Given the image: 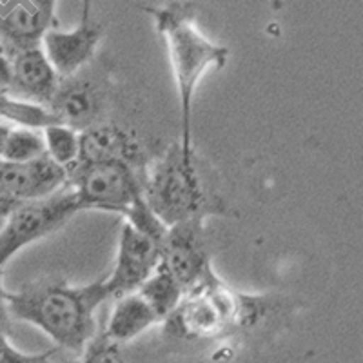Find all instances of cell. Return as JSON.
Listing matches in <instances>:
<instances>
[{
	"label": "cell",
	"mask_w": 363,
	"mask_h": 363,
	"mask_svg": "<svg viewBox=\"0 0 363 363\" xmlns=\"http://www.w3.org/2000/svg\"><path fill=\"white\" fill-rule=\"evenodd\" d=\"M109 298L106 278L86 285L45 278L8 291V309L9 316L35 325L58 347L82 354L99 333L96 311Z\"/></svg>",
	"instance_id": "cell-1"
},
{
	"label": "cell",
	"mask_w": 363,
	"mask_h": 363,
	"mask_svg": "<svg viewBox=\"0 0 363 363\" xmlns=\"http://www.w3.org/2000/svg\"><path fill=\"white\" fill-rule=\"evenodd\" d=\"M144 11L153 18L155 28L165 40L169 55L180 104L182 149L186 153H194L191 138L194 91L207 71H218L225 66L231 51L225 45L211 42L200 31L193 4L169 2L162 6H145Z\"/></svg>",
	"instance_id": "cell-2"
},
{
	"label": "cell",
	"mask_w": 363,
	"mask_h": 363,
	"mask_svg": "<svg viewBox=\"0 0 363 363\" xmlns=\"http://www.w3.org/2000/svg\"><path fill=\"white\" fill-rule=\"evenodd\" d=\"M142 180L145 202L165 227L223 213L222 199L203 177L196 151L186 153L180 142L147 164Z\"/></svg>",
	"instance_id": "cell-3"
},
{
	"label": "cell",
	"mask_w": 363,
	"mask_h": 363,
	"mask_svg": "<svg viewBox=\"0 0 363 363\" xmlns=\"http://www.w3.org/2000/svg\"><path fill=\"white\" fill-rule=\"evenodd\" d=\"M269 296H251L227 287L218 277L184 294L164 320V333L184 342H206L258 325L272 309Z\"/></svg>",
	"instance_id": "cell-4"
},
{
	"label": "cell",
	"mask_w": 363,
	"mask_h": 363,
	"mask_svg": "<svg viewBox=\"0 0 363 363\" xmlns=\"http://www.w3.org/2000/svg\"><path fill=\"white\" fill-rule=\"evenodd\" d=\"M144 173L120 162L77 164L67 169V187L79 199L80 209L118 213L135 229L162 244L167 227L149 209L144 194Z\"/></svg>",
	"instance_id": "cell-5"
},
{
	"label": "cell",
	"mask_w": 363,
	"mask_h": 363,
	"mask_svg": "<svg viewBox=\"0 0 363 363\" xmlns=\"http://www.w3.org/2000/svg\"><path fill=\"white\" fill-rule=\"evenodd\" d=\"M79 211L82 209L71 187L50 199L18 203L0 229V267L4 269L21 249L58 231Z\"/></svg>",
	"instance_id": "cell-6"
},
{
	"label": "cell",
	"mask_w": 363,
	"mask_h": 363,
	"mask_svg": "<svg viewBox=\"0 0 363 363\" xmlns=\"http://www.w3.org/2000/svg\"><path fill=\"white\" fill-rule=\"evenodd\" d=\"M160 265L173 274L186 294L218 277L211 265L203 222H184L167 227L162 242Z\"/></svg>",
	"instance_id": "cell-7"
},
{
	"label": "cell",
	"mask_w": 363,
	"mask_h": 363,
	"mask_svg": "<svg viewBox=\"0 0 363 363\" xmlns=\"http://www.w3.org/2000/svg\"><path fill=\"white\" fill-rule=\"evenodd\" d=\"M162 244L124 222L113 272L106 278L113 300L136 293L160 267Z\"/></svg>",
	"instance_id": "cell-8"
},
{
	"label": "cell",
	"mask_w": 363,
	"mask_h": 363,
	"mask_svg": "<svg viewBox=\"0 0 363 363\" xmlns=\"http://www.w3.org/2000/svg\"><path fill=\"white\" fill-rule=\"evenodd\" d=\"M55 0L0 2V42L11 57L42 48L45 35L58 28Z\"/></svg>",
	"instance_id": "cell-9"
},
{
	"label": "cell",
	"mask_w": 363,
	"mask_h": 363,
	"mask_svg": "<svg viewBox=\"0 0 363 363\" xmlns=\"http://www.w3.org/2000/svg\"><path fill=\"white\" fill-rule=\"evenodd\" d=\"M102 37L104 26L91 17V2H84L79 26L69 31L58 28L51 29L42 42V50L50 58L58 77L71 79L95 57Z\"/></svg>",
	"instance_id": "cell-10"
},
{
	"label": "cell",
	"mask_w": 363,
	"mask_h": 363,
	"mask_svg": "<svg viewBox=\"0 0 363 363\" xmlns=\"http://www.w3.org/2000/svg\"><path fill=\"white\" fill-rule=\"evenodd\" d=\"M60 77L42 48L11 57V82L6 95L17 102L48 109L57 95Z\"/></svg>",
	"instance_id": "cell-11"
},
{
	"label": "cell",
	"mask_w": 363,
	"mask_h": 363,
	"mask_svg": "<svg viewBox=\"0 0 363 363\" xmlns=\"http://www.w3.org/2000/svg\"><path fill=\"white\" fill-rule=\"evenodd\" d=\"M80 164H128L140 173L147 167V157L140 142L115 122H100L80 133Z\"/></svg>",
	"instance_id": "cell-12"
},
{
	"label": "cell",
	"mask_w": 363,
	"mask_h": 363,
	"mask_svg": "<svg viewBox=\"0 0 363 363\" xmlns=\"http://www.w3.org/2000/svg\"><path fill=\"white\" fill-rule=\"evenodd\" d=\"M0 187L18 202L50 199L67 187V171L48 155L26 164L0 162Z\"/></svg>",
	"instance_id": "cell-13"
},
{
	"label": "cell",
	"mask_w": 363,
	"mask_h": 363,
	"mask_svg": "<svg viewBox=\"0 0 363 363\" xmlns=\"http://www.w3.org/2000/svg\"><path fill=\"white\" fill-rule=\"evenodd\" d=\"M102 108V93L96 84L74 74L71 79L60 80L57 95L48 109L58 120V124L82 133L100 124Z\"/></svg>",
	"instance_id": "cell-14"
},
{
	"label": "cell",
	"mask_w": 363,
	"mask_h": 363,
	"mask_svg": "<svg viewBox=\"0 0 363 363\" xmlns=\"http://www.w3.org/2000/svg\"><path fill=\"white\" fill-rule=\"evenodd\" d=\"M157 323H162V320L153 307L140 296V293H133L116 298L104 333L109 340L122 345L144 335L145 330Z\"/></svg>",
	"instance_id": "cell-15"
},
{
	"label": "cell",
	"mask_w": 363,
	"mask_h": 363,
	"mask_svg": "<svg viewBox=\"0 0 363 363\" xmlns=\"http://www.w3.org/2000/svg\"><path fill=\"white\" fill-rule=\"evenodd\" d=\"M136 293H140V296L153 307L162 323L180 306V301L184 300V294H186L182 289V285L174 280L173 274L162 265Z\"/></svg>",
	"instance_id": "cell-16"
},
{
	"label": "cell",
	"mask_w": 363,
	"mask_h": 363,
	"mask_svg": "<svg viewBox=\"0 0 363 363\" xmlns=\"http://www.w3.org/2000/svg\"><path fill=\"white\" fill-rule=\"evenodd\" d=\"M45 153V142L42 129L11 128L4 145V153L0 162L6 164H26L42 158Z\"/></svg>",
	"instance_id": "cell-17"
},
{
	"label": "cell",
	"mask_w": 363,
	"mask_h": 363,
	"mask_svg": "<svg viewBox=\"0 0 363 363\" xmlns=\"http://www.w3.org/2000/svg\"><path fill=\"white\" fill-rule=\"evenodd\" d=\"M45 142V153L55 164L64 169H71L80 160V133L64 124H53L42 129Z\"/></svg>",
	"instance_id": "cell-18"
},
{
	"label": "cell",
	"mask_w": 363,
	"mask_h": 363,
	"mask_svg": "<svg viewBox=\"0 0 363 363\" xmlns=\"http://www.w3.org/2000/svg\"><path fill=\"white\" fill-rule=\"evenodd\" d=\"M80 363H125L120 345L109 340L104 330H99L96 336L87 343L82 352Z\"/></svg>",
	"instance_id": "cell-19"
},
{
	"label": "cell",
	"mask_w": 363,
	"mask_h": 363,
	"mask_svg": "<svg viewBox=\"0 0 363 363\" xmlns=\"http://www.w3.org/2000/svg\"><path fill=\"white\" fill-rule=\"evenodd\" d=\"M8 330L0 327V363H55L51 352L44 354H24L11 345L8 340Z\"/></svg>",
	"instance_id": "cell-20"
},
{
	"label": "cell",
	"mask_w": 363,
	"mask_h": 363,
	"mask_svg": "<svg viewBox=\"0 0 363 363\" xmlns=\"http://www.w3.org/2000/svg\"><path fill=\"white\" fill-rule=\"evenodd\" d=\"M11 82V55L0 42V95H6Z\"/></svg>",
	"instance_id": "cell-21"
},
{
	"label": "cell",
	"mask_w": 363,
	"mask_h": 363,
	"mask_svg": "<svg viewBox=\"0 0 363 363\" xmlns=\"http://www.w3.org/2000/svg\"><path fill=\"white\" fill-rule=\"evenodd\" d=\"M4 269L0 267V327L9 330V309H8V289L4 287Z\"/></svg>",
	"instance_id": "cell-22"
},
{
	"label": "cell",
	"mask_w": 363,
	"mask_h": 363,
	"mask_svg": "<svg viewBox=\"0 0 363 363\" xmlns=\"http://www.w3.org/2000/svg\"><path fill=\"white\" fill-rule=\"evenodd\" d=\"M18 203L21 202H18L15 196H11L4 187H0V220H2V222H6V218L11 215L13 211L17 209Z\"/></svg>",
	"instance_id": "cell-23"
},
{
	"label": "cell",
	"mask_w": 363,
	"mask_h": 363,
	"mask_svg": "<svg viewBox=\"0 0 363 363\" xmlns=\"http://www.w3.org/2000/svg\"><path fill=\"white\" fill-rule=\"evenodd\" d=\"M9 131H11V125L6 120H0V158H2V153H4V145L6 140H8Z\"/></svg>",
	"instance_id": "cell-24"
},
{
	"label": "cell",
	"mask_w": 363,
	"mask_h": 363,
	"mask_svg": "<svg viewBox=\"0 0 363 363\" xmlns=\"http://www.w3.org/2000/svg\"><path fill=\"white\" fill-rule=\"evenodd\" d=\"M2 225H4V222H2V220H0V229H2Z\"/></svg>",
	"instance_id": "cell-25"
}]
</instances>
